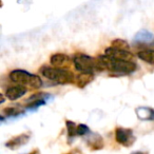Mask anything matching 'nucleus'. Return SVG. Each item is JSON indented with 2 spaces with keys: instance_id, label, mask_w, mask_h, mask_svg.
I'll use <instances>...</instances> for the list:
<instances>
[{
  "instance_id": "obj_18",
  "label": "nucleus",
  "mask_w": 154,
  "mask_h": 154,
  "mask_svg": "<svg viewBox=\"0 0 154 154\" xmlns=\"http://www.w3.org/2000/svg\"><path fill=\"white\" fill-rule=\"evenodd\" d=\"M89 127L87 125L84 124H79L77 126V135H79V136H84V135L88 134L89 133Z\"/></svg>"
},
{
  "instance_id": "obj_3",
  "label": "nucleus",
  "mask_w": 154,
  "mask_h": 154,
  "mask_svg": "<svg viewBox=\"0 0 154 154\" xmlns=\"http://www.w3.org/2000/svg\"><path fill=\"white\" fill-rule=\"evenodd\" d=\"M106 64H107V70L112 71L115 73H122V74H131L135 72L137 66L135 62L130 60H116L109 58L105 55Z\"/></svg>"
},
{
  "instance_id": "obj_10",
  "label": "nucleus",
  "mask_w": 154,
  "mask_h": 154,
  "mask_svg": "<svg viewBox=\"0 0 154 154\" xmlns=\"http://www.w3.org/2000/svg\"><path fill=\"white\" fill-rule=\"evenodd\" d=\"M137 56L140 60L147 62L149 64H154V50L145 49L137 53Z\"/></svg>"
},
{
  "instance_id": "obj_2",
  "label": "nucleus",
  "mask_w": 154,
  "mask_h": 154,
  "mask_svg": "<svg viewBox=\"0 0 154 154\" xmlns=\"http://www.w3.org/2000/svg\"><path fill=\"white\" fill-rule=\"evenodd\" d=\"M73 63L78 72L87 73V74H94L97 71L96 58H93L89 55L82 53H77L73 57Z\"/></svg>"
},
{
  "instance_id": "obj_14",
  "label": "nucleus",
  "mask_w": 154,
  "mask_h": 154,
  "mask_svg": "<svg viewBox=\"0 0 154 154\" xmlns=\"http://www.w3.org/2000/svg\"><path fill=\"white\" fill-rule=\"evenodd\" d=\"M23 111L18 108H14V107H8L5 109H3V115H5L7 117H18V116L22 115Z\"/></svg>"
},
{
  "instance_id": "obj_11",
  "label": "nucleus",
  "mask_w": 154,
  "mask_h": 154,
  "mask_svg": "<svg viewBox=\"0 0 154 154\" xmlns=\"http://www.w3.org/2000/svg\"><path fill=\"white\" fill-rule=\"evenodd\" d=\"M93 74H87V73H80L78 76L75 78V84L79 88H84L87 85H89L93 80Z\"/></svg>"
},
{
  "instance_id": "obj_12",
  "label": "nucleus",
  "mask_w": 154,
  "mask_h": 154,
  "mask_svg": "<svg viewBox=\"0 0 154 154\" xmlns=\"http://www.w3.org/2000/svg\"><path fill=\"white\" fill-rule=\"evenodd\" d=\"M136 114L139 119L141 120H153L154 119V110L150 108H138L136 110Z\"/></svg>"
},
{
  "instance_id": "obj_5",
  "label": "nucleus",
  "mask_w": 154,
  "mask_h": 154,
  "mask_svg": "<svg viewBox=\"0 0 154 154\" xmlns=\"http://www.w3.org/2000/svg\"><path fill=\"white\" fill-rule=\"evenodd\" d=\"M115 139L120 145L125 146V147H130L134 143L135 136L131 129L117 127L115 129Z\"/></svg>"
},
{
  "instance_id": "obj_19",
  "label": "nucleus",
  "mask_w": 154,
  "mask_h": 154,
  "mask_svg": "<svg viewBox=\"0 0 154 154\" xmlns=\"http://www.w3.org/2000/svg\"><path fill=\"white\" fill-rule=\"evenodd\" d=\"M29 154H39V150L36 149V150H34V151H32L31 153H29Z\"/></svg>"
},
{
  "instance_id": "obj_9",
  "label": "nucleus",
  "mask_w": 154,
  "mask_h": 154,
  "mask_svg": "<svg viewBox=\"0 0 154 154\" xmlns=\"http://www.w3.org/2000/svg\"><path fill=\"white\" fill-rule=\"evenodd\" d=\"M29 140H30V135L23 133V134H20V135H18V136L12 137L9 141H7L5 146H7L8 148H10L11 150H16V149H18V148L22 147L23 145H26Z\"/></svg>"
},
{
  "instance_id": "obj_1",
  "label": "nucleus",
  "mask_w": 154,
  "mask_h": 154,
  "mask_svg": "<svg viewBox=\"0 0 154 154\" xmlns=\"http://www.w3.org/2000/svg\"><path fill=\"white\" fill-rule=\"evenodd\" d=\"M40 74L47 79L54 82L58 85L71 84L74 80V75L66 68H55V66H43L39 70Z\"/></svg>"
},
{
  "instance_id": "obj_17",
  "label": "nucleus",
  "mask_w": 154,
  "mask_h": 154,
  "mask_svg": "<svg viewBox=\"0 0 154 154\" xmlns=\"http://www.w3.org/2000/svg\"><path fill=\"white\" fill-rule=\"evenodd\" d=\"M112 47L119 48V49H125L129 50V45L127 41L122 40V39H115V40L112 41Z\"/></svg>"
},
{
  "instance_id": "obj_7",
  "label": "nucleus",
  "mask_w": 154,
  "mask_h": 154,
  "mask_svg": "<svg viewBox=\"0 0 154 154\" xmlns=\"http://www.w3.org/2000/svg\"><path fill=\"white\" fill-rule=\"evenodd\" d=\"M71 62L70 56L63 53H56L51 56L50 58V63L55 68H66Z\"/></svg>"
},
{
  "instance_id": "obj_13",
  "label": "nucleus",
  "mask_w": 154,
  "mask_h": 154,
  "mask_svg": "<svg viewBox=\"0 0 154 154\" xmlns=\"http://www.w3.org/2000/svg\"><path fill=\"white\" fill-rule=\"evenodd\" d=\"M153 34L147 30H141L135 35L134 41L136 42H150L153 40Z\"/></svg>"
},
{
  "instance_id": "obj_8",
  "label": "nucleus",
  "mask_w": 154,
  "mask_h": 154,
  "mask_svg": "<svg viewBox=\"0 0 154 154\" xmlns=\"http://www.w3.org/2000/svg\"><path fill=\"white\" fill-rule=\"evenodd\" d=\"M26 92H28V89L26 87L18 85V86H14L8 89L5 92V96L10 100H17V99L21 98L22 96H24Z\"/></svg>"
},
{
  "instance_id": "obj_4",
  "label": "nucleus",
  "mask_w": 154,
  "mask_h": 154,
  "mask_svg": "<svg viewBox=\"0 0 154 154\" xmlns=\"http://www.w3.org/2000/svg\"><path fill=\"white\" fill-rule=\"evenodd\" d=\"M35 74H31L30 72L24 70H20V69H17V70H13L11 73H10V79L14 82V84L20 85V86H28L31 87V84H32L33 79H34Z\"/></svg>"
},
{
  "instance_id": "obj_20",
  "label": "nucleus",
  "mask_w": 154,
  "mask_h": 154,
  "mask_svg": "<svg viewBox=\"0 0 154 154\" xmlns=\"http://www.w3.org/2000/svg\"><path fill=\"white\" fill-rule=\"evenodd\" d=\"M132 154H143V152H134V153H132Z\"/></svg>"
},
{
  "instance_id": "obj_16",
  "label": "nucleus",
  "mask_w": 154,
  "mask_h": 154,
  "mask_svg": "<svg viewBox=\"0 0 154 154\" xmlns=\"http://www.w3.org/2000/svg\"><path fill=\"white\" fill-rule=\"evenodd\" d=\"M66 130H68V135L69 137H74L77 135V126L75 122H71V120H66Z\"/></svg>"
},
{
  "instance_id": "obj_15",
  "label": "nucleus",
  "mask_w": 154,
  "mask_h": 154,
  "mask_svg": "<svg viewBox=\"0 0 154 154\" xmlns=\"http://www.w3.org/2000/svg\"><path fill=\"white\" fill-rule=\"evenodd\" d=\"M88 145L91 147V149L97 150L103 147V141L99 136H93L90 140H88Z\"/></svg>"
},
{
  "instance_id": "obj_6",
  "label": "nucleus",
  "mask_w": 154,
  "mask_h": 154,
  "mask_svg": "<svg viewBox=\"0 0 154 154\" xmlns=\"http://www.w3.org/2000/svg\"><path fill=\"white\" fill-rule=\"evenodd\" d=\"M106 56H108L109 58L112 59H116V60H130L132 61L133 55L129 50H125V49H119V48H115V47H110L108 49H106Z\"/></svg>"
}]
</instances>
